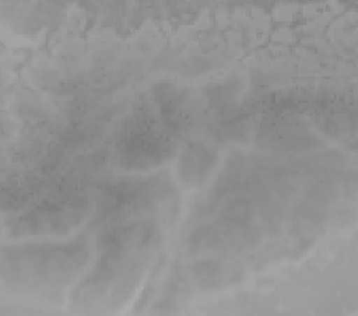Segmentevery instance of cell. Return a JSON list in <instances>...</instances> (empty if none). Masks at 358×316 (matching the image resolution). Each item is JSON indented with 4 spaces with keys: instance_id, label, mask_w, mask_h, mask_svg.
Listing matches in <instances>:
<instances>
[{
    "instance_id": "cell-1",
    "label": "cell",
    "mask_w": 358,
    "mask_h": 316,
    "mask_svg": "<svg viewBox=\"0 0 358 316\" xmlns=\"http://www.w3.org/2000/svg\"><path fill=\"white\" fill-rule=\"evenodd\" d=\"M213 156L210 154V151L206 149H192L191 152L183 158V166H191L185 171H187L186 178L189 179H204L205 175L210 171V162L213 159Z\"/></svg>"
}]
</instances>
